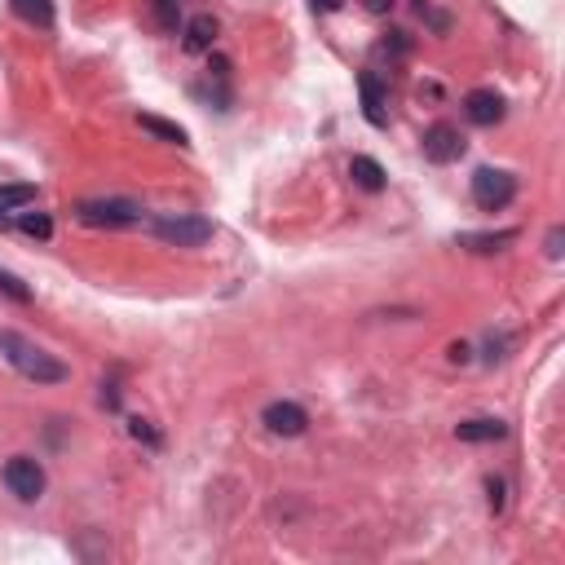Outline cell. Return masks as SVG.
I'll return each instance as SVG.
<instances>
[{"label":"cell","mask_w":565,"mask_h":565,"mask_svg":"<svg viewBox=\"0 0 565 565\" xmlns=\"http://www.w3.org/2000/svg\"><path fill=\"white\" fill-rule=\"evenodd\" d=\"M349 177H354V186L367 190V195H380V190L389 186L385 168H380L371 155H354V159H349Z\"/></svg>","instance_id":"12"},{"label":"cell","mask_w":565,"mask_h":565,"mask_svg":"<svg viewBox=\"0 0 565 565\" xmlns=\"http://www.w3.org/2000/svg\"><path fill=\"white\" fill-rule=\"evenodd\" d=\"M151 9H155V23H159V31H173L181 27V0H151Z\"/></svg>","instance_id":"18"},{"label":"cell","mask_w":565,"mask_h":565,"mask_svg":"<svg viewBox=\"0 0 565 565\" xmlns=\"http://www.w3.org/2000/svg\"><path fill=\"white\" fill-rule=\"evenodd\" d=\"M0 354H5V362L18 371V376L36 380V385H62V380L71 376V371L62 367L58 358L45 354L36 340H27L23 332H14V327H5V332H0Z\"/></svg>","instance_id":"1"},{"label":"cell","mask_w":565,"mask_h":565,"mask_svg":"<svg viewBox=\"0 0 565 565\" xmlns=\"http://www.w3.org/2000/svg\"><path fill=\"white\" fill-rule=\"evenodd\" d=\"M261 424L274 437H301L309 415H305V407H296V402H270V407L261 411Z\"/></svg>","instance_id":"7"},{"label":"cell","mask_w":565,"mask_h":565,"mask_svg":"<svg viewBox=\"0 0 565 565\" xmlns=\"http://www.w3.org/2000/svg\"><path fill=\"white\" fill-rule=\"evenodd\" d=\"M18 230L31 234V239H49V234H53V221L45 217V212H18Z\"/></svg>","instance_id":"19"},{"label":"cell","mask_w":565,"mask_h":565,"mask_svg":"<svg viewBox=\"0 0 565 565\" xmlns=\"http://www.w3.org/2000/svg\"><path fill=\"white\" fill-rule=\"evenodd\" d=\"M411 53V36L402 27H393V31H385V36L376 40V58H389V62H402Z\"/></svg>","instance_id":"17"},{"label":"cell","mask_w":565,"mask_h":565,"mask_svg":"<svg viewBox=\"0 0 565 565\" xmlns=\"http://www.w3.org/2000/svg\"><path fill=\"white\" fill-rule=\"evenodd\" d=\"M14 5V14L23 18V23H31V27H40V31H49L53 27V0H9Z\"/></svg>","instance_id":"14"},{"label":"cell","mask_w":565,"mask_h":565,"mask_svg":"<svg viewBox=\"0 0 565 565\" xmlns=\"http://www.w3.org/2000/svg\"><path fill=\"white\" fill-rule=\"evenodd\" d=\"M464 115L477 124V129H495V124L508 115V106H504V98H499L495 89H473L464 98Z\"/></svg>","instance_id":"8"},{"label":"cell","mask_w":565,"mask_h":565,"mask_svg":"<svg viewBox=\"0 0 565 565\" xmlns=\"http://www.w3.org/2000/svg\"><path fill=\"white\" fill-rule=\"evenodd\" d=\"M362 5H367V14H389L393 0H362Z\"/></svg>","instance_id":"25"},{"label":"cell","mask_w":565,"mask_h":565,"mask_svg":"<svg viewBox=\"0 0 565 565\" xmlns=\"http://www.w3.org/2000/svg\"><path fill=\"white\" fill-rule=\"evenodd\" d=\"M517 199V177L508 168H477L473 173V204L482 212H504Z\"/></svg>","instance_id":"4"},{"label":"cell","mask_w":565,"mask_h":565,"mask_svg":"<svg viewBox=\"0 0 565 565\" xmlns=\"http://www.w3.org/2000/svg\"><path fill=\"white\" fill-rule=\"evenodd\" d=\"M40 190L31 181H14V186H0V212H18V208H31L36 204Z\"/></svg>","instance_id":"16"},{"label":"cell","mask_w":565,"mask_h":565,"mask_svg":"<svg viewBox=\"0 0 565 565\" xmlns=\"http://www.w3.org/2000/svg\"><path fill=\"white\" fill-rule=\"evenodd\" d=\"M217 18L212 14H195L186 23V31H181V49L186 53H212V45H217Z\"/></svg>","instance_id":"9"},{"label":"cell","mask_w":565,"mask_h":565,"mask_svg":"<svg viewBox=\"0 0 565 565\" xmlns=\"http://www.w3.org/2000/svg\"><path fill=\"white\" fill-rule=\"evenodd\" d=\"M517 239V230H495V234H460V248L468 252H499Z\"/></svg>","instance_id":"15"},{"label":"cell","mask_w":565,"mask_h":565,"mask_svg":"<svg viewBox=\"0 0 565 565\" xmlns=\"http://www.w3.org/2000/svg\"><path fill=\"white\" fill-rule=\"evenodd\" d=\"M129 433L137 437V442H151V446H159V433H155L146 420H129Z\"/></svg>","instance_id":"22"},{"label":"cell","mask_w":565,"mask_h":565,"mask_svg":"<svg viewBox=\"0 0 565 565\" xmlns=\"http://www.w3.org/2000/svg\"><path fill=\"white\" fill-rule=\"evenodd\" d=\"M455 437H460V442H504L508 424L495 420V415H477V420L455 424Z\"/></svg>","instance_id":"11"},{"label":"cell","mask_w":565,"mask_h":565,"mask_svg":"<svg viewBox=\"0 0 565 565\" xmlns=\"http://www.w3.org/2000/svg\"><path fill=\"white\" fill-rule=\"evenodd\" d=\"M0 296H9L14 305H31V287L18 279V274H9V270H0Z\"/></svg>","instance_id":"20"},{"label":"cell","mask_w":565,"mask_h":565,"mask_svg":"<svg viewBox=\"0 0 565 565\" xmlns=\"http://www.w3.org/2000/svg\"><path fill=\"white\" fill-rule=\"evenodd\" d=\"M486 490H490V513H504V482L486 477Z\"/></svg>","instance_id":"21"},{"label":"cell","mask_w":565,"mask_h":565,"mask_svg":"<svg viewBox=\"0 0 565 565\" xmlns=\"http://www.w3.org/2000/svg\"><path fill=\"white\" fill-rule=\"evenodd\" d=\"M561 239H565V230L552 226V230H548V257H552V261H561Z\"/></svg>","instance_id":"23"},{"label":"cell","mask_w":565,"mask_h":565,"mask_svg":"<svg viewBox=\"0 0 565 565\" xmlns=\"http://www.w3.org/2000/svg\"><path fill=\"white\" fill-rule=\"evenodd\" d=\"M76 217L93 230H124L142 226V204H133V199H84V204H76Z\"/></svg>","instance_id":"3"},{"label":"cell","mask_w":565,"mask_h":565,"mask_svg":"<svg viewBox=\"0 0 565 565\" xmlns=\"http://www.w3.org/2000/svg\"><path fill=\"white\" fill-rule=\"evenodd\" d=\"M5 486H9V495L31 504V499L45 495V468H40V460H31V455H14L5 464Z\"/></svg>","instance_id":"5"},{"label":"cell","mask_w":565,"mask_h":565,"mask_svg":"<svg viewBox=\"0 0 565 565\" xmlns=\"http://www.w3.org/2000/svg\"><path fill=\"white\" fill-rule=\"evenodd\" d=\"M464 133L455 129V124H433L429 133H424V159L429 164H455V159L464 155Z\"/></svg>","instance_id":"6"},{"label":"cell","mask_w":565,"mask_h":565,"mask_svg":"<svg viewBox=\"0 0 565 565\" xmlns=\"http://www.w3.org/2000/svg\"><path fill=\"white\" fill-rule=\"evenodd\" d=\"M309 5H314V14H336L345 0H309Z\"/></svg>","instance_id":"24"},{"label":"cell","mask_w":565,"mask_h":565,"mask_svg":"<svg viewBox=\"0 0 565 565\" xmlns=\"http://www.w3.org/2000/svg\"><path fill=\"white\" fill-rule=\"evenodd\" d=\"M358 89H362V115H367V124L385 129V124H389V111H385V89H380L376 71H362V76H358Z\"/></svg>","instance_id":"10"},{"label":"cell","mask_w":565,"mask_h":565,"mask_svg":"<svg viewBox=\"0 0 565 565\" xmlns=\"http://www.w3.org/2000/svg\"><path fill=\"white\" fill-rule=\"evenodd\" d=\"M137 124H142V129L151 133V137H159V142H168V146H181V151L190 146V133L181 129V124L164 120V115H137Z\"/></svg>","instance_id":"13"},{"label":"cell","mask_w":565,"mask_h":565,"mask_svg":"<svg viewBox=\"0 0 565 565\" xmlns=\"http://www.w3.org/2000/svg\"><path fill=\"white\" fill-rule=\"evenodd\" d=\"M0 230H9V217H5V212H0Z\"/></svg>","instance_id":"26"},{"label":"cell","mask_w":565,"mask_h":565,"mask_svg":"<svg viewBox=\"0 0 565 565\" xmlns=\"http://www.w3.org/2000/svg\"><path fill=\"white\" fill-rule=\"evenodd\" d=\"M146 230L159 243H168V248H204L212 234H217V226L208 217H195V212H164V217L146 221Z\"/></svg>","instance_id":"2"}]
</instances>
